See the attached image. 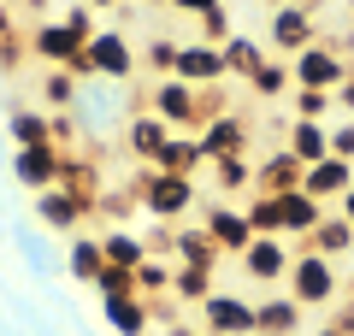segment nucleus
Wrapping results in <instances>:
<instances>
[{
	"label": "nucleus",
	"mask_w": 354,
	"mask_h": 336,
	"mask_svg": "<svg viewBox=\"0 0 354 336\" xmlns=\"http://www.w3.org/2000/svg\"><path fill=\"white\" fill-rule=\"evenodd\" d=\"M295 330H301V301L290 289L254 301V336H295Z\"/></svg>",
	"instance_id": "dca6fc26"
},
{
	"label": "nucleus",
	"mask_w": 354,
	"mask_h": 336,
	"mask_svg": "<svg viewBox=\"0 0 354 336\" xmlns=\"http://www.w3.org/2000/svg\"><path fill=\"white\" fill-rule=\"evenodd\" d=\"M278 212H283V236H290V242H307V230H313L330 207H325V200H313L307 189H290V195H278Z\"/></svg>",
	"instance_id": "412c9836"
},
{
	"label": "nucleus",
	"mask_w": 354,
	"mask_h": 336,
	"mask_svg": "<svg viewBox=\"0 0 354 336\" xmlns=\"http://www.w3.org/2000/svg\"><path fill=\"white\" fill-rule=\"evenodd\" d=\"M95 236H101V260L118 265V272H136V265L148 260V248H142L136 230H95Z\"/></svg>",
	"instance_id": "a878e982"
},
{
	"label": "nucleus",
	"mask_w": 354,
	"mask_h": 336,
	"mask_svg": "<svg viewBox=\"0 0 354 336\" xmlns=\"http://www.w3.org/2000/svg\"><path fill=\"white\" fill-rule=\"evenodd\" d=\"M195 312H201V330H207V336H254V301L236 295V289L207 295Z\"/></svg>",
	"instance_id": "0eeeda50"
},
{
	"label": "nucleus",
	"mask_w": 354,
	"mask_h": 336,
	"mask_svg": "<svg viewBox=\"0 0 354 336\" xmlns=\"http://www.w3.org/2000/svg\"><path fill=\"white\" fill-rule=\"evenodd\" d=\"M83 48H88V41L77 36V30L65 24V18H41V24L30 30V59H41L48 71H71Z\"/></svg>",
	"instance_id": "39448f33"
},
{
	"label": "nucleus",
	"mask_w": 354,
	"mask_h": 336,
	"mask_svg": "<svg viewBox=\"0 0 354 336\" xmlns=\"http://www.w3.org/2000/svg\"><path fill=\"white\" fill-rule=\"evenodd\" d=\"M218 59H225V77H242V83H248L272 53H266V41H254V36H230V41H218Z\"/></svg>",
	"instance_id": "5701e85b"
},
{
	"label": "nucleus",
	"mask_w": 354,
	"mask_h": 336,
	"mask_svg": "<svg viewBox=\"0 0 354 336\" xmlns=\"http://www.w3.org/2000/svg\"><path fill=\"white\" fill-rule=\"evenodd\" d=\"M171 254H177V265H207V272H218V265H225L218 242L207 236L201 224H177V230H171Z\"/></svg>",
	"instance_id": "6ab92c4d"
},
{
	"label": "nucleus",
	"mask_w": 354,
	"mask_h": 336,
	"mask_svg": "<svg viewBox=\"0 0 354 336\" xmlns=\"http://www.w3.org/2000/svg\"><path fill=\"white\" fill-rule=\"evenodd\" d=\"M71 71H77V83H83V77H101V83L124 88L130 77H136V48H130L124 30H95V36H88V48L77 53Z\"/></svg>",
	"instance_id": "f257e3e1"
},
{
	"label": "nucleus",
	"mask_w": 354,
	"mask_h": 336,
	"mask_svg": "<svg viewBox=\"0 0 354 336\" xmlns=\"http://www.w3.org/2000/svg\"><path fill=\"white\" fill-rule=\"evenodd\" d=\"M342 289H348V307H354V277H348V283H342Z\"/></svg>",
	"instance_id": "3c124183"
},
{
	"label": "nucleus",
	"mask_w": 354,
	"mask_h": 336,
	"mask_svg": "<svg viewBox=\"0 0 354 336\" xmlns=\"http://www.w3.org/2000/svg\"><path fill=\"white\" fill-rule=\"evenodd\" d=\"M337 112L354 118V65H348V77H342V88H337Z\"/></svg>",
	"instance_id": "a19ab883"
},
{
	"label": "nucleus",
	"mask_w": 354,
	"mask_h": 336,
	"mask_svg": "<svg viewBox=\"0 0 354 336\" xmlns=\"http://www.w3.org/2000/svg\"><path fill=\"white\" fill-rule=\"evenodd\" d=\"M195 30H201L195 41H213V48H218V41H230V12H225V6H213V12L195 18Z\"/></svg>",
	"instance_id": "c9c22d12"
},
{
	"label": "nucleus",
	"mask_w": 354,
	"mask_h": 336,
	"mask_svg": "<svg viewBox=\"0 0 354 336\" xmlns=\"http://www.w3.org/2000/svg\"><path fill=\"white\" fill-rule=\"evenodd\" d=\"M65 272H71L77 283H88V289H95V277L106 272V260H101V236L77 230V236H71V248H65Z\"/></svg>",
	"instance_id": "b1692460"
},
{
	"label": "nucleus",
	"mask_w": 354,
	"mask_h": 336,
	"mask_svg": "<svg viewBox=\"0 0 354 336\" xmlns=\"http://www.w3.org/2000/svg\"><path fill=\"white\" fill-rule=\"evenodd\" d=\"M18 6H24V12H36V24H41V18H53V12H48L53 0H18Z\"/></svg>",
	"instance_id": "49530a36"
},
{
	"label": "nucleus",
	"mask_w": 354,
	"mask_h": 336,
	"mask_svg": "<svg viewBox=\"0 0 354 336\" xmlns=\"http://www.w3.org/2000/svg\"><path fill=\"white\" fill-rule=\"evenodd\" d=\"M88 6H95V12H118V6H124V0H88Z\"/></svg>",
	"instance_id": "de8ad7c7"
},
{
	"label": "nucleus",
	"mask_w": 354,
	"mask_h": 336,
	"mask_svg": "<svg viewBox=\"0 0 354 336\" xmlns=\"http://www.w3.org/2000/svg\"><path fill=\"white\" fill-rule=\"evenodd\" d=\"M283 112H290V118H313V124H330L337 95H319V88H290V95H283Z\"/></svg>",
	"instance_id": "2f4dec72"
},
{
	"label": "nucleus",
	"mask_w": 354,
	"mask_h": 336,
	"mask_svg": "<svg viewBox=\"0 0 354 336\" xmlns=\"http://www.w3.org/2000/svg\"><path fill=\"white\" fill-rule=\"evenodd\" d=\"M242 212H248L254 236H283V212H278V195H254Z\"/></svg>",
	"instance_id": "72a5a7b5"
},
{
	"label": "nucleus",
	"mask_w": 354,
	"mask_h": 336,
	"mask_svg": "<svg viewBox=\"0 0 354 336\" xmlns=\"http://www.w3.org/2000/svg\"><path fill=\"white\" fill-rule=\"evenodd\" d=\"M136 183V207L148 212L153 224H171V218H183V212L195 207V177H165V171H136L130 177Z\"/></svg>",
	"instance_id": "7ed1b4c3"
},
{
	"label": "nucleus",
	"mask_w": 354,
	"mask_h": 336,
	"mask_svg": "<svg viewBox=\"0 0 354 336\" xmlns=\"http://www.w3.org/2000/svg\"><path fill=\"white\" fill-rule=\"evenodd\" d=\"M18 254L30 260V272H48V248H41V230H18Z\"/></svg>",
	"instance_id": "4c0bfd02"
},
{
	"label": "nucleus",
	"mask_w": 354,
	"mask_h": 336,
	"mask_svg": "<svg viewBox=\"0 0 354 336\" xmlns=\"http://www.w3.org/2000/svg\"><path fill=\"white\" fill-rule=\"evenodd\" d=\"M177 130L171 124H160V118H153V112H130V124H124V148L136 153V165H160V153H165V142H171Z\"/></svg>",
	"instance_id": "ddd939ff"
},
{
	"label": "nucleus",
	"mask_w": 354,
	"mask_h": 336,
	"mask_svg": "<svg viewBox=\"0 0 354 336\" xmlns=\"http://www.w3.org/2000/svg\"><path fill=\"white\" fill-rule=\"evenodd\" d=\"M65 24H71L83 41L95 36V30H101V24H95V6H88V0H83V6H65Z\"/></svg>",
	"instance_id": "ea45409f"
},
{
	"label": "nucleus",
	"mask_w": 354,
	"mask_h": 336,
	"mask_svg": "<svg viewBox=\"0 0 354 336\" xmlns=\"http://www.w3.org/2000/svg\"><path fill=\"white\" fill-rule=\"evenodd\" d=\"M207 165H213V183H218L225 200H236L242 189H254V160L248 153H225V160H207Z\"/></svg>",
	"instance_id": "cd10ccee"
},
{
	"label": "nucleus",
	"mask_w": 354,
	"mask_h": 336,
	"mask_svg": "<svg viewBox=\"0 0 354 336\" xmlns=\"http://www.w3.org/2000/svg\"><path fill=\"white\" fill-rule=\"evenodd\" d=\"M59 171H65V148H53V142H41V148H12V177L30 189V195L53 189Z\"/></svg>",
	"instance_id": "9d476101"
},
{
	"label": "nucleus",
	"mask_w": 354,
	"mask_h": 336,
	"mask_svg": "<svg viewBox=\"0 0 354 336\" xmlns=\"http://www.w3.org/2000/svg\"><path fill=\"white\" fill-rule=\"evenodd\" d=\"M201 230L218 242V254H225V260H236V254L254 242V224H248V212H242V200H218V207H207Z\"/></svg>",
	"instance_id": "1a4fd4ad"
},
{
	"label": "nucleus",
	"mask_w": 354,
	"mask_h": 336,
	"mask_svg": "<svg viewBox=\"0 0 354 336\" xmlns=\"http://www.w3.org/2000/svg\"><path fill=\"white\" fill-rule=\"evenodd\" d=\"M301 248L337 265V260H348V254H354V224H348V218H337V212H325V218H319L313 230H307V242H301Z\"/></svg>",
	"instance_id": "f3484780"
},
{
	"label": "nucleus",
	"mask_w": 354,
	"mask_h": 336,
	"mask_svg": "<svg viewBox=\"0 0 354 336\" xmlns=\"http://www.w3.org/2000/svg\"><path fill=\"white\" fill-rule=\"evenodd\" d=\"M290 189H301V160L290 148H278L272 160L254 165V195H290Z\"/></svg>",
	"instance_id": "a211bd4d"
},
{
	"label": "nucleus",
	"mask_w": 354,
	"mask_h": 336,
	"mask_svg": "<svg viewBox=\"0 0 354 336\" xmlns=\"http://www.w3.org/2000/svg\"><path fill=\"white\" fill-rule=\"evenodd\" d=\"M337 218L354 224V189H342V195H337Z\"/></svg>",
	"instance_id": "a18cd8bd"
},
{
	"label": "nucleus",
	"mask_w": 354,
	"mask_h": 336,
	"mask_svg": "<svg viewBox=\"0 0 354 336\" xmlns=\"http://www.w3.org/2000/svg\"><path fill=\"white\" fill-rule=\"evenodd\" d=\"M290 260H295L290 236H254L248 248L236 254V265L254 277V283H283V277H290Z\"/></svg>",
	"instance_id": "6e6552de"
},
{
	"label": "nucleus",
	"mask_w": 354,
	"mask_h": 336,
	"mask_svg": "<svg viewBox=\"0 0 354 336\" xmlns=\"http://www.w3.org/2000/svg\"><path fill=\"white\" fill-rule=\"evenodd\" d=\"M12 142L18 148H41V142H53V112H41V106H24V112H12Z\"/></svg>",
	"instance_id": "c85d7f7f"
},
{
	"label": "nucleus",
	"mask_w": 354,
	"mask_h": 336,
	"mask_svg": "<svg viewBox=\"0 0 354 336\" xmlns=\"http://www.w3.org/2000/svg\"><path fill=\"white\" fill-rule=\"evenodd\" d=\"M95 295H136V272H118V265H106L101 277H95Z\"/></svg>",
	"instance_id": "e433bc0d"
},
{
	"label": "nucleus",
	"mask_w": 354,
	"mask_h": 336,
	"mask_svg": "<svg viewBox=\"0 0 354 336\" xmlns=\"http://www.w3.org/2000/svg\"><path fill=\"white\" fill-rule=\"evenodd\" d=\"M171 272H177L171 260H142V265H136V295H142V301L171 295Z\"/></svg>",
	"instance_id": "473e14b6"
},
{
	"label": "nucleus",
	"mask_w": 354,
	"mask_h": 336,
	"mask_svg": "<svg viewBox=\"0 0 354 336\" xmlns=\"http://www.w3.org/2000/svg\"><path fill=\"white\" fill-rule=\"evenodd\" d=\"M153 6H165V0H153Z\"/></svg>",
	"instance_id": "864d4df0"
},
{
	"label": "nucleus",
	"mask_w": 354,
	"mask_h": 336,
	"mask_svg": "<svg viewBox=\"0 0 354 336\" xmlns=\"http://www.w3.org/2000/svg\"><path fill=\"white\" fill-rule=\"evenodd\" d=\"M6 36H18V18H12V6L0 0V41H6Z\"/></svg>",
	"instance_id": "37998d69"
},
{
	"label": "nucleus",
	"mask_w": 354,
	"mask_h": 336,
	"mask_svg": "<svg viewBox=\"0 0 354 336\" xmlns=\"http://www.w3.org/2000/svg\"><path fill=\"white\" fill-rule=\"evenodd\" d=\"M248 88H254L260 100H283V95L295 88V77H290V59H278V53H272V59H266L260 71L248 77Z\"/></svg>",
	"instance_id": "7c9ffc66"
},
{
	"label": "nucleus",
	"mask_w": 354,
	"mask_h": 336,
	"mask_svg": "<svg viewBox=\"0 0 354 336\" xmlns=\"http://www.w3.org/2000/svg\"><path fill=\"white\" fill-rule=\"evenodd\" d=\"M348 12H354V0H348Z\"/></svg>",
	"instance_id": "5fc2aeb1"
},
{
	"label": "nucleus",
	"mask_w": 354,
	"mask_h": 336,
	"mask_svg": "<svg viewBox=\"0 0 354 336\" xmlns=\"http://www.w3.org/2000/svg\"><path fill=\"white\" fill-rule=\"evenodd\" d=\"M101 312L113 324V336H148V324H153V301H142V295H106Z\"/></svg>",
	"instance_id": "aec40b11"
},
{
	"label": "nucleus",
	"mask_w": 354,
	"mask_h": 336,
	"mask_svg": "<svg viewBox=\"0 0 354 336\" xmlns=\"http://www.w3.org/2000/svg\"><path fill=\"white\" fill-rule=\"evenodd\" d=\"M283 289H290V295L301 301V312H313V307H337V301H342V272H337L330 260H319V254L295 248Z\"/></svg>",
	"instance_id": "f03ea898"
},
{
	"label": "nucleus",
	"mask_w": 354,
	"mask_h": 336,
	"mask_svg": "<svg viewBox=\"0 0 354 336\" xmlns=\"http://www.w3.org/2000/svg\"><path fill=\"white\" fill-rule=\"evenodd\" d=\"M165 6H177V12L201 18V12H213V6H225V0H165Z\"/></svg>",
	"instance_id": "79ce46f5"
},
{
	"label": "nucleus",
	"mask_w": 354,
	"mask_h": 336,
	"mask_svg": "<svg viewBox=\"0 0 354 336\" xmlns=\"http://www.w3.org/2000/svg\"><path fill=\"white\" fill-rule=\"evenodd\" d=\"M88 218V200H77L65 183H53V189H41L36 195V230H71L77 236V224Z\"/></svg>",
	"instance_id": "f8f14e48"
},
{
	"label": "nucleus",
	"mask_w": 354,
	"mask_h": 336,
	"mask_svg": "<svg viewBox=\"0 0 354 336\" xmlns=\"http://www.w3.org/2000/svg\"><path fill=\"white\" fill-rule=\"evenodd\" d=\"M136 65H142V71H153V77H171V65H177V36H153L148 48L136 53Z\"/></svg>",
	"instance_id": "f704fd0d"
},
{
	"label": "nucleus",
	"mask_w": 354,
	"mask_h": 336,
	"mask_svg": "<svg viewBox=\"0 0 354 336\" xmlns=\"http://www.w3.org/2000/svg\"><path fill=\"white\" fill-rule=\"evenodd\" d=\"M201 165H207V148H201V136H171L153 171H165V177H195Z\"/></svg>",
	"instance_id": "393cba45"
},
{
	"label": "nucleus",
	"mask_w": 354,
	"mask_h": 336,
	"mask_svg": "<svg viewBox=\"0 0 354 336\" xmlns=\"http://www.w3.org/2000/svg\"><path fill=\"white\" fill-rule=\"evenodd\" d=\"M295 6H307V12H319V6H325V0H295Z\"/></svg>",
	"instance_id": "8fccbe9b"
},
{
	"label": "nucleus",
	"mask_w": 354,
	"mask_h": 336,
	"mask_svg": "<svg viewBox=\"0 0 354 336\" xmlns=\"http://www.w3.org/2000/svg\"><path fill=\"white\" fill-rule=\"evenodd\" d=\"M165 336H207L201 324H189V319H177V324H165Z\"/></svg>",
	"instance_id": "c03bdc74"
},
{
	"label": "nucleus",
	"mask_w": 354,
	"mask_h": 336,
	"mask_svg": "<svg viewBox=\"0 0 354 336\" xmlns=\"http://www.w3.org/2000/svg\"><path fill=\"white\" fill-rule=\"evenodd\" d=\"M301 189H307L313 200H325V207H330L342 189H354V165H348V160H337V153H325V160L301 165Z\"/></svg>",
	"instance_id": "4468645a"
},
{
	"label": "nucleus",
	"mask_w": 354,
	"mask_h": 336,
	"mask_svg": "<svg viewBox=\"0 0 354 336\" xmlns=\"http://www.w3.org/2000/svg\"><path fill=\"white\" fill-rule=\"evenodd\" d=\"M313 336H342V330H337V324H330V319H325V324H319V330H313Z\"/></svg>",
	"instance_id": "09e8293b"
},
{
	"label": "nucleus",
	"mask_w": 354,
	"mask_h": 336,
	"mask_svg": "<svg viewBox=\"0 0 354 336\" xmlns=\"http://www.w3.org/2000/svg\"><path fill=\"white\" fill-rule=\"evenodd\" d=\"M319 41V24L307 6H295V0H283V6H272V18H266V53H278V59H295L301 48H313Z\"/></svg>",
	"instance_id": "20e7f679"
},
{
	"label": "nucleus",
	"mask_w": 354,
	"mask_h": 336,
	"mask_svg": "<svg viewBox=\"0 0 354 336\" xmlns=\"http://www.w3.org/2000/svg\"><path fill=\"white\" fill-rule=\"evenodd\" d=\"M77 95H83L77 71H41V112H71Z\"/></svg>",
	"instance_id": "c756f323"
},
{
	"label": "nucleus",
	"mask_w": 354,
	"mask_h": 336,
	"mask_svg": "<svg viewBox=\"0 0 354 336\" xmlns=\"http://www.w3.org/2000/svg\"><path fill=\"white\" fill-rule=\"evenodd\" d=\"M266 6H283V0H266Z\"/></svg>",
	"instance_id": "603ef678"
},
{
	"label": "nucleus",
	"mask_w": 354,
	"mask_h": 336,
	"mask_svg": "<svg viewBox=\"0 0 354 336\" xmlns=\"http://www.w3.org/2000/svg\"><path fill=\"white\" fill-rule=\"evenodd\" d=\"M330 153L354 165V118H342V124H330Z\"/></svg>",
	"instance_id": "58836bf2"
},
{
	"label": "nucleus",
	"mask_w": 354,
	"mask_h": 336,
	"mask_svg": "<svg viewBox=\"0 0 354 336\" xmlns=\"http://www.w3.org/2000/svg\"><path fill=\"white\" fill-rule=\"evenodd\" d=\"M207 295H218V272H207V265H177V272H171V301L201 307Z\"/></svg>",
	"instance_id": "bb28decb"
},
{
	"label": "nucleus",
	"mask_w": 354,
	"mask_h": 336,
	"mask_svg": "<svg viewBox=\"0 0 354 336\" xmlns=\"http://www.w3.org/2000/svg\"><path fill=\"white\" fill-rule=\"evenodd\" d=\"M248 136H254V124L242 118V112H218V118H207V124H201V148H207V160L242 153V148H248Z\"/></svg>",
	"instance_id": "2eb2a0df"
},
{
	"label": "nucleus",
	"mask_w": 354,
	"mask_h": 336,
	"mask_svg": "<svg viewBox=\"0 0 354 336\" xmlns=\"http://www.w3.org/2000/svg\"><path fill=\"white\" fill-rule=\"evenodd\" d=\"M278 148H290L301 165H313V160H325V153H330V124H313V118H290Z\"/></svg>",
	"instance_id": "4be33fe9"
},
{
	"label": "nucleus",
	"mask_w": 354,
	"mask_h": 336,
	"mask_svg": "<svg viewBox=\"0 0 354 336\" xmlns=\"http://www.w3.org/2000/svg\"><path fill=\"white\" fill-rule=\"evenodd\" d=\"M171 77L177 83H195V88H213V83H225V59H218V48L213 41H177V65H171Z\"/></svg>",
	"instance_id": "9b49d317"
},
{
	"label": "nucleus",
	"mask_w": 354,
	"mask_h": 336,
	"mask_svg": "<svg viewBox=\"0 0 354 336\" xmlns=\"http://www.w3.org/2000/svg\"><path fill=\"white\" fill-rule=\"evenodd\" d=\"M290 77H295V88H319V95H337L342 77H348V59H342V53H330L325 41H313V48H301V53L290 59Z\"/></svg>",
	"instance_id": "423d86ee"
}]
</instances>
